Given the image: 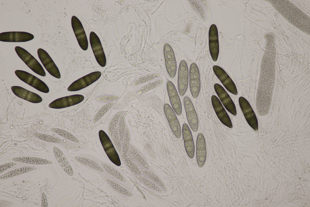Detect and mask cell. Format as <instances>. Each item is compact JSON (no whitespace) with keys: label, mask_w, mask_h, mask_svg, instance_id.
<instances>
[{"label":"cell","mask_w":310,"mask_h":207,"mask_svg":"<svg viewBox=\"0 0 310 207\" xmlns=\"http://www.w3.org/2000/svg\"><path fill=\"white\" fill-rule=\"evenodd\" d=\"M15 50L19 57L33 72L42 76H46L45 71L41 64L26 50L19 46H16Z\"/></svg>","instance_id":"cell-1"},{"label":"cell","mask_w":310,"mask_h":207,"mask_svg":"<svg viewBox=\"0 0 310 207\" xmlns=\"http://www.w3.org/2000/svg\"><path fill=\"white\" fill-rule=\"evenodd\" d=\"M98 134L102 145L109 159L116 165L120 166L121 162L119 156L107 134L104 131L100 130Z\"/></svg>","instance_id":"cell-2"},{"label":"cell","mask_w":310,"mask_h":207,"mask_svg":"<svg viewBox=\"0 0 310 207\" xmlns=\"http://www.w3.org/2000/svg\"><path fill=\"white\" fill-rule=\"evenodd\" d=\"M15 73L21 80L38 90L47 93L49 91L48 87L43 81L34 75L26 71L17 70Z\"/></svg>","instance_id":"cell-3"},{"label":"cell","mask_w":310,"mask_h":207,"mask_svg":"<svg viewBox=\"0 0 310 207\" xmlns=\"http://www.w3.org/2000/svg\"><path fill=\"white\" fill-rule=\"evenodd\" d=\"M101 73L95 71L91 73L78 79L72 83L67 89L69 91L80 90L97 81L101 76Z\"/></svg>","instance_id":"cell-4"},{"label":"cell","mask_w":310,"mask_h":207,"mask_svg":"<svg viewBox=\"0 0 310 207\" xmlns=\"http://www.w3.org/2000/svg\"><path fill=\"white\" fill-rule=\"evenodd\" d=\"M239 102L240 107L249 125L255 131L258 130V123L256 116L249 102L240 97Z\"/></svg>","instance_id":"cell-5"},{"label":"cell","mask_w":310,"mask_h":207,"mask_svg":"<svg viewBox=\"0 0 310 207\" xmlns=\"http://www.w3.org/2000/svg\"><path fill=\"white\" fill-rule=\"evenodd\" d=\"M90 42L97 61L101 67H104L106 59L101 41L96 34L91 32L90 35Z\"/></svg>","instance_id":"cell-6"},{"label":"cell","mask_w":310,"mask_h":207,"mask_svg":"<svg viewBox=\"0 0 310 207\" xmlns=\"http://www.w3.org/2000/svg\"><path fill=\"white\" fill-rule=\"evenodd\" d=\"M84 97L81 95L75 94L60 98L53 101L48 106L56 109L64 108L77 104L82 102Z\"/></svg>","instance_id":"cell-7"},{"label":"cell","mask_w":310,"mask_h":207,"mask_svg":"<svg viewBox=\"0 0 310 207\" xmlns=\"http://www.w3.org/2000/svg\"><path fill=\"white\" fill-rule=\"evenodd\" d=\"M71 25L79 45L84 50L88 47V42L85 32L80 20L75 16L71 18Z\"/></svg>","instance_id":"cell-8"},{"label":"cell","mask_w":310,"mask_h":207,"mask_svg":"<svg viewBox=\"0 0 310 207\" xmlns=\"http://www.w3.org/2000/svg\"><path fill=\"white\" fill-rule=\"evenodd\" d=\"M37 53L39 59L48 72L54 77L60 79L61 76L59 70L47 52L39 48Z\"/></svg>","instance_id":"cell-9"},{"label":"cell","mask_w":310,"mask_h":207,"mask_svg":"<svg viewBox=\"0 0 310 207\" xmlns=\"http://www.w3.org/2000/svg\"><path fill=\"white\" fill-rule=\"evenodd\" d=\"M34 36L24 32H8L0 34V41L4 42H26L33 39Z\"/></svg>","instance_id":"cell-10"},{"label":"cell","mask_w":310,"mask_h":207,"mask_svg":"<svg viewBox=\"0 0 310 207\" xmlns=\"http://www.w3.org/2000/svg\"><path fill=\"white\" fill-rule=\"evenodd\" d=\"M214 87L216 93L225 108L232 114L236 116L237 112L235 105L225 89L217 83L214 85Z\"/></svg>","instance_id":"cell-11"},{"label":"cell","mask_w":310,"mask_h":207,"mask_svg":"<svg viewBox=\"0 0 310 207\" xmlns=\"http://www.w3.org/2000/svg\"><path fill=\"white\" fill-rule=\"evenodd\" d=\"M213 71L225 88L230 93L238 94L236 87L231 78L221 67L216 65L213 67Z\"/></svg>","instance_id":"cell-12"},{"label":"cell","mask_w":310,"mask_h":207,"mask_svg":"<svg viewBox=\"0 0 310 207\" xmlns=\"http://www.w3.org/2000/svg\"><path fill=\"white\" fill-rule=\"evenodd\" d=\"M190 86L192 95L196 98L199 93L200 88L199 70L196 64L192 63L190 69Z\"/></svg>","instance_id":"cell-13"},{"label":"cell","mask_w":310,"mask_h":207,"mask_svg":"<svg viewBox=\"0 0 310 207\" xmlns=\"http://www.w3.org/2000/svg\"><path fill=\"white\" fill-rule=\"evenodd\" d=\"M184 104L189 125L193 131L196 132L199 125L197 115L192 102L188 97H184Z\"/></svg>","instance_id":"cell-14"},{"label":"cell","mask_w":310,"mask_h":207,"mask_svg":"<svg viewBox=\"0 0 310 207\" xmlns=\"http://www.w3.org/2000/svg\"><path fill=\"white\" fill-rule=\"evenodd\" d=\"M188 76V69L187 63L185 60H182L179 65L178 78V90L181 96H183L187 90Z\"/></svg>","instance_id":"cell-15"},{"label":"cell","mask_w":310,"mask_h":207,"mask_svg":"<svg viewBox=\"0 0 310 207\" xmlns=\"http://www.w3.org/2000/svg\"><path fill=\"white\" fill-rule=\"evenodd\" d=\"M211 101L214 111L220 121L226 126L232 128L231 120L218 97L213 95L211 97Z\"/></svg>","instance_id":"cell-16"},{"label":"cell","mask_w":310,"mask_h":207,"mask_svg":"<svg viewBox=\"0 0 310 207\" xmlns=\"http://www.w3.org/2000/svg\"><path fill=\"white\" fill-rule=\"evenodd\" d=\"M164 110L172 131L176 138H180L181 135V127L174 111L167 104H164Z\"/></svg>","instance_id":"cell-17"},{"label":"cell","mask_w":310,"mask_h":207,"mask_svg":"<svg viewBox=\"0 0 310 207\" xmlns=\"http://www.w3.org/2000/svg\"><path fill=\"white\" fill-rule=\"evenodd\" d=\"M209 47L211 57L214 61L217 60L219 52L218 31L216 26L212 25L209 34Z\"/></svg>","instance_id":"cell-18"},{"label":"cell","mask_w":310,"mask_h":207,"mask_svg":"<svg viewBox=\"0 0 310 207\" xmlns=\"http://www.w3.org/2000/svg\"><path fill=\"white\" fill-rule=\"evenodd\" d=\"M163 50L167 71L169 76L173 78L176 70V63L173 51L168 44L164 45Z\"/></svg>","instance_id":"cell-19"},{"label":"cell","mask_w":310,"mask_h":207,"mask_svg":"<svg viewBox=\"0 0 310 207\" xmlns=\"http://www.w3.org/2000/svg\"><path fill=\"white\" fill-rule=\"evenodd\" d=\"M11 89L17 97L33 103H38L42 101V98L38 94L19 86H13Z\"/></svg>","instance_id":"cell-20"},{"label":"cell","mask_w":310,"mask_h":207,"mask_svg":"<svg viewBox=\"0 0 310 207\" xmlns=\"http://www.w3.org/2000/svg\"><path fill=\"white\" fill-rule=\"evenodd\" d=\"M167 89L173 109L177 115H180L182 112L181 101L175 86L170 81L167 82Z\"/></svg>","instance_id":"cell-21"},{"label":"cell","mask_w":310,"mask_h":207,"mask_svg":"<svg viewBox=\"0 0 310 207\" xmlns=\"http://www.w3.org/2000/svg\"><path fill=\"white\" fill-rule=\"evenodd\" d=\"M182 134L186 152L189 157L192 158L194 155L195 147L191 132L186 123L183 124Z\"/></svg>","instance_id":"cell-22"},{"label":"cell","mask_w":310,"mask_h":207,"mask_svg":"<svg viewBox=\"0 0 310 207\" xmlns=\"http://www.w3.org/2000/svg\"><path fill=\"white\" fill-rule=\"evenodd\" d=\"M196 156L197 162L200 167H202L205 162L206 151L204 137L201 133L198 135L196 140Z\"/></svg>","instance_id":"cell-23"},{"label":"cell","mask_w":310,"mask_h":207,"mask_svg":"<svg viewBox=\"0 0 310 207\" xmlns=\"http://www.w3.org/2000/svg\"><path fill=\"white\" fill-rule=\"evenodd\" d=\"M53 151L56 160L63 170L69 175H73V168L63 152L56 146L54 147Z\"/></svg>","instance_id":"cell-24"},{"label":"cell","mask_w":310,"mask_h":207,"mask_svg":"<svg viewBox=\"0 0 310 207\" xmlns=\"http://www.w3.org/2000/svg\"><path fill=\"white\" fill-rule=\"evenodd\" d=\"M12 160L15 162L34 165H47L52 164V162L50 160L34 157H19L14 158Z\"/></svg>","instance_id":"cell-25"},{"label":"cell","mask_w":310,"mask_h":207,"mask_svg":"<svg viewBox=\"0 0 310 207\" xmlns=\"http://www.w3.org/2000/svg\"><path fill=\"white\" fill-rule=\"evenodd\" d=\"M36 169V167L25 166L18 168L8 171L0 176L1 180L7 179Z\"/></svg>","instance_id":"cell-26"},{"label":"cell","mask_w":310,"mask_h":207,"mask_svg":"<svg viewBox=\"0 0 310 207\" xmlns=\"http://www.w3.org/2000/svg\"><path fill=\"white\" fill-rule=\"evenodd\" d=\"M140 171L145 176L160 187L164 191H167V188L163 181L154 173L145 169H141Z\"/></svg>","instance_id":"cell-27"},{"label":"cell","mask_w":310,"mask_h":207,"mask_svg":"<svg viewBox=\"0 0 310 207\" xmlns=\"http://www.w3.org/2000/svg\"><path fill=\"white\" fill-rule=\"evenodd\" d=\"M75 159L79 163L91 168L101 172H104V170L101 166L94 161L88 158L76 157Z\"/></svg>","instance_id":"cell-28"},{"label":"cell","mask_w":310,"mask_h":207,"mask_svg":"<svg viewBox=\"0 0 310 207\" xmlns=\"http://www.w3.org/2000/svg\"><path fill=\"white\" fill-rule=\"evenodd\" d=\"M106 181L112 188L119 193L128 197L133 196L131 192L120 184L109 178L106 179Z\"/></svg>","instance_id":"cell-29"},{"label":"cell","mask_w":310,"mask_h":207,"mask_svg":"<svg viewBox=\"0 0 310 207\" xmlns=\"http://www.w3.org/2000/svg\"><path fill=\"white\" fill-rule=\"evenodd\" d=\"M104 169L107 173L122 182H125L126 180L123 175L118 170L106 164L101 163Z\"/></svg>","instance_id":"cell-30"},{"label":"cell","mask_w":310,"mask_h":207,"mask_svg":"<svg viewBox=\"0 0 310 207\" xmlns=\"http://www.w3.org/2000/svg\"><path fill=\"white\" fill-rule=\"evenodd\" d=\"M33 134L37 138L47 142L56 143H62L63 142L62 140L58 137L47 134L34 132Z\"/></svg>","instance_id":"cell-31"},{"label":"cell","mask_w":310,"mask_h":207,"mask_svg":"<svg viewBox=\"0 0 310 207\" xmlns=\"http://www.w3.org/2000/svg\"><path fill=\"white\" fill-rule=\"evenodd\" d=\"M51 131L58 135L68 140L76 143L80 142L79 140L74 135L70 133L59 128H53L51 129Z\"/></svg>","instance_id":"cell-32"},{"label":"cell","mask_w":310,"mask_h":207,"mask_svg":"<svg viewBox=\"0 0 310 207\" xmlns=\"http://www.w3.org/2000/svg\"><path fill=\"white\" fill-rule=\"evenodd\" d=\"M114 104V101L110 102L103 106L97 112L94 117L93 123L97 122L110 109Z\"/></svg>","instance_id":"cell-33"},{"label":"cell","mask_w":310,"mask_h":207,"mask_svg":"<svg viewBox=\"0 0 310 207\" xmlns=\"http://www.w3.org/2000/svg\"><path fill=\"white\" fill-rule=\"evenodd\" d=\"M137 178L141 182L149 188L160 193L162 192L161 189L156 184L149 179L139 175H137Z\"/></svg>","instance_id":"cell-34"},{"label":"cell","mask_w":310,"mask_h":207,"mask_svg":"<svg viewBox=\"0 0 310 207\" xmlns=\"http://www.w3.org/2000/svg\"><path fill=\"white\" fill-rule=\"evenodd\" d=\"M160 74L158 73H153L148 74L142 76L137 79L134 83V86L143 83L147 81L153 80L158 77Z\"/></svg>","instance_id":"cell-35"},{"label":"cell","mask_w":310,"mask_h":207,"mask_svg":"<svg viewBox=\"0 0 310 207\" xmlns=\"http://www.w3.org/2000/svg\"><path fill=\"white\" fill-rule=\"evenodd\" d=\"M123 159L124 163L129 170L137 175H141L142 172L129 159L124 157Z\"/></svg>","instance_id":"cell-36"},{"label":"cell","mask_w":310,"mask_h":207,"mask_svg":"<svg viewBox=\"0 0 310 207\" xmlns=\"http://www.w3.org/2000/svg\"><path fill=\"white\" fill-rule=\"evenodd\" d=\"M163 81V80L160 79L149 83L142 87L139 91L143 93L150 90L159 86Z\"/></svg>","instance_id":"cell-37"},{"label":"cell","mask_w":310,"mask_h":207,"mask_svg":"<svg viewBox=\"0 0 310 207\" xmlns=\"http://www.w3.org/2000/svg\"><path fill=\"white\" fill-rule=\"evenodd\" d=\"M17 164V163L15 162H10L0 165V174L15 166Z\"/></svg>","instance_id":"cell-38"},{"label":"cell","mask_w":310,"mask_h":207,"mask_svg":"<svg viewBox=\"0 0 310 207\" xmlns=\"http://www.w3.org/2000/svg\"><path fill=\"white\" fill-rule=\"evenodd\" d=\"M118 97L114 96H106L101 97L98 98V101L103 102H107L111 100H117Z\"/></svg>","instance_id":"cell-39"},{"label":"cell","mask_w":310,"mask_h":207,"mask_svg":"<svg viewBox=\"0 0 310 207\" xmlns=\"http://www.w3.org/2000/svg\"><path fill=\"white\" fill-rule=\"evenodd\" d=\"M41 207H48V204L47 197L44 192H43L41 195Z\"/></svg>","instance_id":"cell-40"},{"label":"cell","mask_w":310,"mask_h":207,"mask_svg":"<svg viewBox=\"0 0 310 207\" xmlns=\"http://www.w3.org/2000/svg\"><path fill=\"white\" fill-rule=\"evenodd\" d=\"M0 203H2V204H0V207L10 206V205H12V203H10V202L3 200L2 201L1 200H0Z\"/></svg>","instance_id":"cell-41"}]
</instances>
